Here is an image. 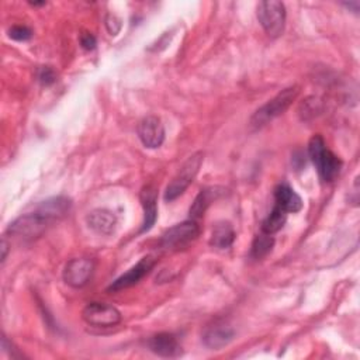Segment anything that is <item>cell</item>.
Masks as SVG:
<instances>
[{
    "label": "cell",
    "instance_id": "1",
    "mask_svg": "<svg viewBox=\"0 0 360 360\" xmlns=\"http://www.w3.org/2000/svg\"><path fill=\"white\" fill-rule=\"evenodd\" d=\"M72 201L65 195L51 197L41 201L32 211L21 214L7 228V232L22 240L39 238L52 224L58 222L70 211Z\"/></svg>",
    "mask_w": 360,
    "mask_h": 360
},
{
    "label": "cell",
    "instance_id": "2",
    "mask_svg": "<svg viewBox=\"0 0 360 360\" xmlns=\"http://www.w3.org/2000/svg\"><path fill=\"white\" fill-rule=\"evenodd\" d=\"M308 156L322 181H333L342 169V160L326 148L323 138L316 134L308 142Z\"/></svg>",
    "mask_w": 360,
    "mask_h": 360
},
{
    "label": "cell",
    "instance_id": "3",
    "mask_svg": "<svg viewBox=\"0 0 360 360\" xmlns=\"http://www.w3.org/2000/svg\"><path fill=\"white\" fill-rule=\"evenodd\" d=\"M298 94L297 87H287L281 90L278 94H276L273 98H270L267 103H264L262 107H259L253 115L250 117V127L257 129L266 125L269 121L277 118L278 115L284 114L291 103L295 100Z\"/></svg>",
    "mask_w": 360,
    "mask_h": 360
},
{
    "label": "cell",
    "instance_id": "4",
    "mask_svg": "<svg viewBox=\"0 0 360 360\" xmlns=\"http://www.w3.org/2000/svg\"><path fill=\"white\" fill-rule=\"evenodd\" d=\"M202 160H204L202 152H195L181 165L177 174L173 177V180L167 184L165 190V195H163L165 201H173L187 190V187L193 183L194 177L197 176L202 165Z\"/></svg>",
    "mask_w": 360,
    "mask_h": 360
},
{
    "label": "cell",
    "instance_id": "5",
    "mask_svg": "<svg viewBox=\"0 0 360 360\" xmlns=\"http://www.w3.org/2000/svg\"><path fill=\"white\" fill-rule=\"evenodd\" d=\"M256 15L263 27L264 32L271 37L277 38L284 32L285 27V7L281 1L277 0H264L257 4Z\"/></svg>",
    "mask_w": 360,
    "mask_h": 360
},
{
    "label": "cell",
    "instance_id": "6",
    "mask_svg": "<svg viewBox=\"0 0 360 360\" xmlns=\"http://www.w3.org/2000/svg\"><path fill=\"white\" fill-rule=\"evenodd\" d=\"M198 233H200V226L194 219L183 221L166 229L160 236L159 245L166 250L179 249L193 242L194 239H197Z\"/></svg>",
    "mask_w": 360,
    "mask_h": 360
},
{
    "label": "cell",
    "instance_id": "7",
    "mask_svg": "<svg viewBox=\"0 0 360 360\" xmlns=\"http://www.w3.org/2000/svg\"><path fill=\"white\" fill-rule=\"evenodd\" d=\"M84 322L94 328H111L121 322V312L104 302H90L82 311Z\"/></svg>",
    "mask_w": 360,
    "mask_h": 360
},
{
    "label": "cell",
    "instance_id": "8",
    "mask_svg": "<svg viewBox=\"0 0 360 360\" xmlns=\"http://www.w3.org/2000/svg\"><path fill=\"white\" fill-rule=\"evenodd\" d=\"M94 271L93 260L87 257H75L70 259L63 269V280L68 285L73 288H82L89 283Z\"/></svg>",
    "mask_w": 360,
    "mask_h": 360
},
{
    "label": "cell",
    "instance_id": "9",
    "mask_svg": "<svg viewBox=\"0 0 360 360\" xmlns=\"http://www.w3.org/2000/svg\"><path fill=\"white\" fill-rule=\"evenodd\" d=\"M156 259L150 255L143 256L136 264H134L129 270H127L124 274H121L118 278H115L110 285L108 291H121L125 288H129L135 284H138L155 266Z\"/></svg>",
    "mask_w": 360,
    "mask_h": 360
},
{
    "label": "cell",
    "instance_id": "10",
    "mask_svg": "<svg viewBox=\"0 0 360 360\" xmlns=\"http://www.w3.org/2000/svg\"><path fill=\"white\" fill-rule=\"evenodd\" d=\"M138 136L143 146L149 149L159 148L165 141V127L159 117L146 115L138 124Z\"/></svg>",
    "mask_w": 360,
    "mask_h": 360
},
{
    "label": "cell",
    "instance_id": "11",
    "mask_svg": "<svg viewBox=\"0 0 360 360\" xmlns=\"http://www.w3.org/2000/svg\"><path fill=\"white\" fill-rule=\"evenodd\" d=\"M148 347L152 353L160 357H177L181 354V345L172 333H158L148 339Z\"/></svg>",
    "mask_w": 360,
    "mask_h": 360
},
{
    "label": "cell",
    "instance_id": "12",
    "mask_svg": "<svg viewBox=\"0 0 360 360\" xmlns=\"http://www.w3.org/2000/svg\"><path fill=\"white\" fill-rule=\"evenodd\" d=\"M86 224L100 235H110L117 226V217L110 210L96 208L86 215Z\"/></svg>",
    "mask_w": 360,
    "mask_h": 360
},
{
    "label": "cell",
    "instance_id": "13",
    "mask_svg": "<svg viewBox=\"0 0 360 360\" xmlns=\"http://www.w3.org/2000/svg\"><path fill=\"white\" fill-rule=\"evenodd\" d=\"M141 204L143 208V222H142L141 233H143L152 229L158 218V191L153 186H145L142 188Z\"/></svg>",
    "mask_w": 360,
    "mask_h": 360
},
{
    "label": "cell",
    "instance_id": "14",
    "mask_svg": "<svg viewBox=\"0 0 360 360\" xmlns=\"http://www.w3.org/2000/svg\"><path fill=\"white\" fill-rule=\"evenodd\" d=\"M235 336L233 329L226 323H214L212 326L207 328L202 335L204 345L210 349H221L226 346Z\"/></svg>",
    "mask_w": 360,
    "mask_h": 360
},
{
    "label": "cell",
    "instance_id": "15",
    "mask_svg": "<svg viewBox=\"0 0 360 360\" xmlns=\"http://www.w3.org/2000/svg\"><path fill=\"white\" fill-rule=\"evenodd\" d=\"M224 193H225V188H222V187H208V188L201 190L197 194V197L194 198V201L188 210L191 219L195 221L197 218H201L204 215V212L207 211V208L210 207V204L214 202L217 198H219Z\"/></svg>",
    "mask_w": 360,
    "mask_h": 360
},
{
    "label": "cell",
    "instance_id": "16",
    "mask_svg": "<svg viewBox=\"0 0 360 360\" xmlns=\"http://www.w3.org/2000/svg\"><path fill=\"white\" fill-rule=\"evenodd\" d=\"M274 200L276 204L281 207L287 214L298 212L302 208L301 197L285 183H281L274 188Z\"/></svg>",
    "mask_w": 360,
    "mask_h": 360
},
{
    "label": "cell",
    "instance_id": "17",
    "mask_svg": "<svg viewBox=\"0 0 360 360\" xmlns=\"http://www.w3.org/2000/svg\"><path fill=\"white\" fill-rule=\"evenodd\" d=\"M235 240V231L229 222H217L212 228L210 245L217 249H228Z\"/></svg>",
    "mask_w": 360,
    "mask_h": 360
},
{
    "label": "cell",
    "instance_id": "18",
    "mask_svg": "<svg viewBox=\"0 0 360 360\" xmlns=\"http://www.w3.org/2000/svg\"><path fill=\"white\" fill-rule=\"evenodd\" d=\"M285 221H287V212L281 207L274 204L270 214L262 222V232L273 235L284 226Z\"/></svg>",
    "mask_w": 360,
    "mask_h": 360
},
{
    "label": "cell",
    "instance_id": "19",
    "mask_svg": "<svg viewBox=\"0 0 360 360\" xmlns=\"http://www.w3.org/2000/svg\"><path fill=\"white\" fill-rule=\"evenodd\" d=\"M274 245V238L269 233L260 232L259 235H256V238L252 242V248H250V256L253 259H263L264 256H267Z\"/></svg>",
    "mask_w": 360,
    "mask_h": 360
},
{
    "label": "cell",
    "instance_id": "20",
    "mask_svg": "<svg viewBox=\"0 0 360 360\" xmlns=\"http://www.w3.org/2000/svg\"><path fill=\"white\" fill-rule=\"evenodd\" d=\"M322 104L318 97H308L300 107V115L302 120H309L321 112Z\"/></svg>",
    "mask_w": 360,
    "mask_h": 360
},
{
    "label": "cell",
    "instance_id": "21",
    "mask_svg": "<svg viewBox=\"0 0 360 360\" xmlns=\"http://www.w3.org/2000/svg\"><path fill=\"white\" fill-rule=\"evenodd\" d=\"M37 77L41 84L44 86H51L56 82V72L51 66H42L38 69Z\"/></svg>",
    "mask_w": 360,
    "mask_h": 360
},
{
    "label": "cell",
    "instance_id": "22",
    "mask_svg": "<svg viewBox=\"0 0 360 360\" xmlns=\"http://www.w3.org/2000/svg\"><path fill=\"white\" fill-rule=\"evenodd\" d=\"M8 37L15 41H27L32 37V31L25 25H13L8 30Z\"/></svg>",
    "mask_w": 360,
    "mask_h": 360
},
{
    "label": "cell",
    "instance_id": "23",
    "mask_svg": "<svg viewBox=\"0 0 360 360\" xmlns=\"http://www.w3.org/2000/svg\"><path fill=\"white\" fill-rule=\"evenodd\" d=\"M105 28L110 32V35H117L121 30V20L115 14L108 13L105 17Z\"/></svg>",
    "mask_w": 360,
    "mask_h": 360
},
{
    "label": "cell",
    "instance_id": "24",
    "mask_svg": "<svg viewBox=\"0 0 360 360\" xmlns=\"http://www.w3.org/2000/svg\"><path fill=\"white\" fill-rule=\"evenodd\" d=\"M80 45H82V48L86 49V51L94 49V46H96V38H94V35L90 34V32H83V34L80 35Z\"/></svg>",
    "mask_w": 360,
    "mask_h": 360
},
{
    "label": "cell",
    "instance_id": "25",
    "mask_svg": "<svg viewBox=\"0 0 360 360\" xmlns=\"http://www.w3.org/2000/svg\"><path fill=\"white\" fill-rule=\"evenodd\" d=\"M7 248H8V245H7L6 239L3 238V240H1V262H4L7 257Z\"/></svg>",
    "mask_w": 360,
    "mask_h": 360
},
{
    "label": "cell",
    "instance_id": "26",
    "mask_svg": "<svg viewBox=\"0 0 360 360\" xmlns=\"http://www.w3.org/2000/svg\"><path fill=\"white\" fill-rule=\"evenodd\" d=\"M343 6H346L347 8H353V13L359 11V1H349V3H343Z\"/></svg>",
    "mask_w": 360,
    "mask_h": 360
}]
</instances>
